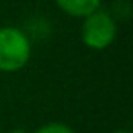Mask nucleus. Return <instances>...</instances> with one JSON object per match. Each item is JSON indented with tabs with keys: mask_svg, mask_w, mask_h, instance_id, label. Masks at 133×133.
Instances as JSON below:
<instances>
[{
	"mask_svg": "<svg viewBox=\"0 0 133 133\" xmlns=\"http://www.w3.org/2000/svg\"><path fill=\"white\" fill-rule=\"evenodd\" d=\"M31 55L28 35L17 28L0 29V71H17L24 68Z\"/></svg>",
	"mask_w": 133,
	"mask_h": 133,
	"instance_id": "obj_1",
	"label": "nucleus"
},
{
	"mask_svg": "<svg viewBox=\"0 0 133 133\" xmlns=\"http://www.w3.org/2000/svg\"><path fill=\"white\" fill-rule=\"evenodd\" d=\"M117 35V24L109 13L97 9L89 17H86L82 26V40L91 49L108 48Z\"/></svg>",
	"mask_w": 133,
	"mask_h": 133,
	"instance_id": "obj_2",
	"label": "nucleus"
},
{
	"mask_svg": "<svg viewBox=\"0 0 133 133\" xmlns=\"http://www.w3.org/2000/svg\"><path fill=\"white\" fill-rule=\"evenodd\" d=\"M57 6L71 17H89L100 8V0H55Z\"/></svg>",
	"mask_w": 133,
	"mask_h": 133,
	"instance_id": "obj_3",
	"label": "nucleus"
},
{
	"mask_svg": "<svg viewBox=\"0 0 133 133\" xmlns=\"http://www.w3.org/2000/svg\"><path fill=\"white\" fill-rule=\"evenodd\" d=\"M35 133H75L69 126L62 124V122H49L42 128H38Z\"/></svg>",
	"mask_w": 133,
	"mask_h": 133,
	"instance_id": "obj_4",
	"label": "nucleus"
},
{
	"mask_svg": "<svg viewBox=\"0 0 133 133\" xmlns=\"http://www.w3.org/2000/svg\"><path fill=\"white\" fill-rule=\"evenodd\" d=\"M9 133H28L26 129H22V128H17V129H11Z\"/></svg>",
	"mask_w": 133,
	"mask_h": 133,
	"instance_id": "obj_5",
	"label": "nucleus"
},
{
	"mask_svg": "<svg viewBox=\"0 0 133 133\" xmlns=\"http://www.w3.org/2000/svg\"><path fill=\"white\" fill-rule=\"evenodd\" d=\"M113 133H129V131H126V129H118V131H113Z\"/></svg>",
	"mask_w": 133,
	"mask_h": 133,
	"instance_id": "obj_6",
	"label": "nucleus"
}]
</instances>
